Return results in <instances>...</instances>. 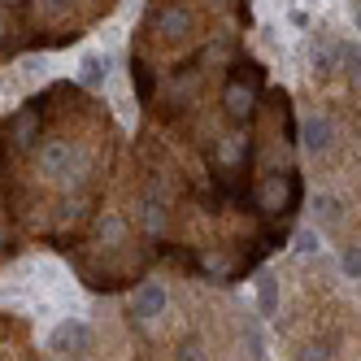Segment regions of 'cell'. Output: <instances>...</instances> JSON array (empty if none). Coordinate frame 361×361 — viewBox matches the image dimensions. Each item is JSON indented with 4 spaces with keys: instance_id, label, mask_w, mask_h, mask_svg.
Masks as SVG:
<instances>
[{
    "instance_id": "7",
    "label": "cell",
    "mask_w": 361,
    "mask_h": 361,
    "mask_svg": "<svg viewBox=\"0 0 361 361\" xmlns=\"http://www.w3.org/2000/svg\"><path fill=\"white\" fill-rule=\"evenodd\" d=\"M35 126H39V118H35L31 109H27V114H18V118H13V126H9V140H13L18 148H27V144L35 140Z\"/></svg>"
},
{
    "instance_id": "4",
    "label": "cell",
    "mask_w": 361,
    "mask_h": 361,
    "mask_svg": "<svg viewBox=\"0 0 361 361\" xmlns=\"http://www.w3.org/2000/svg\"><path fill=\"white\" fill-rule=\"evenodd\" d=\"M39 166H44V174L66 178V183H70V170H74V148H70V144H61V140L44 144V152H39Z\"/></svg>"
},
{
    "instance_id": "11",
    "label": "cell",
    "mask_w": 361,
    "mask_h": 361,
    "mask_svg": "<svg viewBox=\"0 0 361 361\" xmlns=\"http://www.w3.org/2000/svg\"><path fill=\"white\" fill-rule=\"evenodd\" d=\"M296 248H300V252L318 248V235H314V231H300V235H296Z\"/></svg>"
},
{
    "instance_id": "2",
    "label": "cell",
    "mask_w": 361,
    "mask_h": 361,
    "mask_svg": "<svg viewBox=\"0 0 361 361\" xmlns=\"http://www.w3.org/2000/svg\"><path fill=\"white\" fill-rule=\"evenodd\" d=\"M166 305H170V292L161 288V283H140V288H135V296H131V309H135V314L140 318H161L166 314Z\"/></svg>"
},
{
    "instance_id": "1",
    "label": "cell",
    "mask_w": 361,
    "mask_h": 361,
    "mask_svg": "<svg viewBox=\"0 0 361 361\" xmlns=\"http://www.w3.org/2000/svg\"><path fill=\"white\" fill-rule=\"evenodd\" d=\"M257 100H262V74H257L252 66H248V79L235 74V79L222 87V109H226L231 122H248L257 114Z\"/></svg>"
},
{
    "instance_id": "5",
    "label": "cell",
    "mask_w": 361,
    "mask_h": 361,
    "mask_svg": "<svg viewBox=\"0 0 361 361\" xmlns=\"http://www.w3.org/2000/svg\"><path fill=\"white\" fill-rule=\"evenodd\" d=\"M53 348H61V353H87L92 348V331L83 322H61L53 331Z\"/></svg>"
},
{
    "instance_id": "8",
    "label": "cell",
    "mask_w": 361,
    "mask_h": 361,
    "mask_svg": "<svg viewBox=\"0 0 361 361\" xmlns=\"http://www.w3.org/2000/svg\"><path fill=\"white\" fill-rule=\"evenodd\" d=\"M340 266H344L348 279H361V244H348V248L340 252Z\"/></svg>"
},
{
    "instance_id": "13",
    "label": "cell",
    "mask_w": 361,
    "mask_h": 361,
    "mask_svg": "<svg viewBox=\"0 0 361 361\" xmlns=\"http://www.w3.org/2000/svg\"><path fill=\"white\" fill-rule=\"evenodd\" d=\"M357 31H361V9H357Z\"/></svg>"
},
{
    "instance_id": "12",
    "label": "cell",
    "mask_w": 361,
    "mask_h": 361,
    "mask_svg": "<svg viewBox=\"0 0 361 361\" xmlns=\"http://www.w3.org/2000/svg\"><path fill=\"white\" fill-rule=\"evenodd\" d=\"M326 357H331V353H326L322 344H314V348H305V357H300V361H326Z\"/></svg>"
},
{
    "instance_id": "9",
    "label": "cell",
    "mask_w": 361,
    "mask_h": 361,
    "mask_svg": "<svg viewBox=\"0 0 361 361\" xmlns=\"http://www.w3.org/2000/svg\"><path fill=\"white\" fill-rule=\"evenodd\" d=\"M314 218L318 222H335V218H340V200H335V196H318L314 200Z\"/></svg>"
},
{
    "instance_id": "14",
    "label": "cell",
    "mask_w": 361,
    "mask_h": 361,
    "mask_svg": "<svg viewBox=\"0 0 361 361\" xmlns=\"http://www.w3.org/2000/svg\"><path fill=\"white\" fill-rule=\"evenodd\" d=\"M0 35H5V22H0Z\"/></svg>"
},
{
    "instance_id": "6",
    "label": "cell",
    "mask_w": 361,
    "mask_h": 361,
    "mask_svg": "<svg viewBox=\"0 0 361 361\" xmlns=\"http://www.w3.org/2000/svg\"><path fill=\"white\" fill-rule=\"evenodd\" d=\"M152 31H161V35H188L192 31V13L183 5H166L152 13Z\"/></svg>"
},
{
    "instance_id": "3",
    "label": "cell",
    "mask_w": 361,
    "mask_h": 361,
    "mask_svg": "<svg viewBox=\"0 0 361 361\" xmlns=\"http://www.w3.org/2000/svg\"><path fill=\"white\" fill-rule=\"evenodd\" d=\"M331 140H335V126L322 118V114H314V118H305L300 122V144H305V152H326L331 148Z\"/></svg>"
},
{
    "instance_id": "10",
    "label": "cell",
    "mask_w": 361,
    "mask_h": 361,
    "mask_svg": "<svg viewBox=\"0 0 361 361\" xmlns=\"http://www.w3.org/2000/svg\"><path fill=\"white\" fill-rule=\"evenodd\" d=\"M100 79H105V61H100V57L83 61V83H87V87H96Z\"/></svg>"
}]
</instances>
